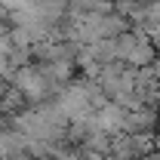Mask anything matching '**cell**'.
I'll use <instances>...</instances> for the list:
<instances>
[{
  "label": "cell",
  "instance_id": "cell-1",
  "mask_svg": "<svg viewBox=\"0 0 160 160\" xmlns=\"http://www.w3.org/2000/svg\"><path fill=\"white\" fill-rule=\"evenodd\" d=\"M16 86H19L25 96L37 99V96L46 92L49 80H46V74H43V68H40V65H22L19 71H16Z\"/></svg>",
  "mask_w": 160,
  "mask_h": 160
},
{
  "label": "cell",
  "instance_id": "cell-2",
  "mask_svg": "<svg viewBox=\"0 0 160 160\" xmlns=\"http://www.w3.org/2000/svg\"><path fill=\"white\" fill-rule=\"evenodd\" d=\"M3 12H6V9H3V6H0V16H3Z\"/></svg>",
  "mask_w": 160,
  "mask_h": 160
}]
</instances>
